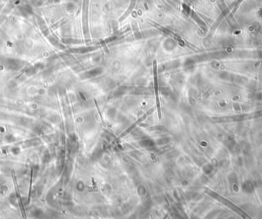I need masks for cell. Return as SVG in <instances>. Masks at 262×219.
I'll use <instances>...</instances> for the list:
<instances>
[{
    "label": "cell",
    "mask_w": 262,
    "mask_h": 219,
    "mask_svg": "<svg viewBox=\"0 0 262 219\" xmlns=\"http://www.w3.org/2000/svg\"><path fill=\"white\" fill-rule=\"evenodd\" d=\"M154 81H155V92H156V100H157V111H158L159 119L162 118V112L160 109V104L159 100V93H158V85H157V63L154 62Z\"/></svg>",
    "instance_id": "1"
}]
</instances>
